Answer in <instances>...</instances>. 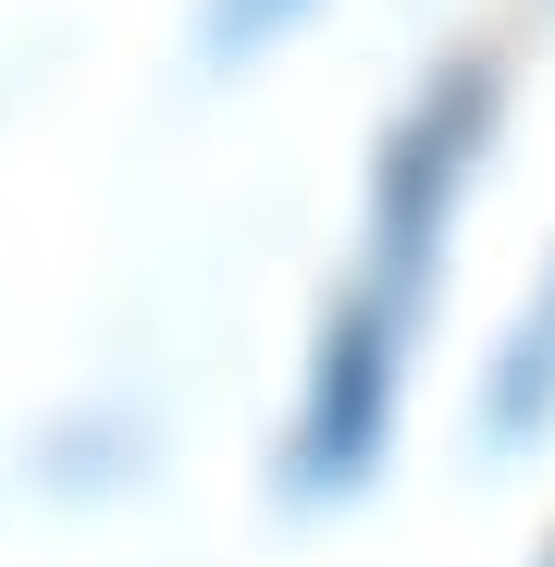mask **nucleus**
<instances>
[{"label": "nucleus", "mask_w": 555, "mask_h": 567, "mask_svg": "<svg viewBox=\"0 0 555 567\" xmlns=\"http://www.w3.org/2000/svg\"><path fill=\"white\" fill-rule=\"evenodd\" d=\"M271 13H297V0H223V38H259Z\"/></svg>", "instance_id": "obj_1"}]
</instances>
